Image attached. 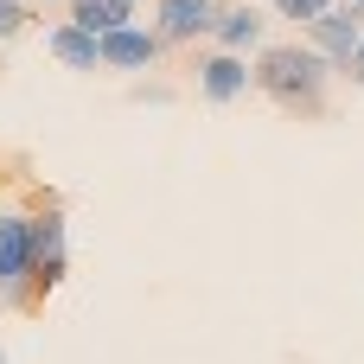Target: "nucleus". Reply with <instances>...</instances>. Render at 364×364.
<instances>
[{
    "mask_svg": "<svg viewBox=\"0 0 364 364\" xmlns=\"http://www.w3.org/2000/svg\"><path fill=\"white\" fill-rule=\"evenodd\" d=\"M333 77H339L333 58L314 51L307 38H294V45H262V51H256V90H262L275 109L301 115V122H314V115L326 109V83H333Z\"/></svg>",
    "mask_w": 364,
    "mask_h": 364,
    "instance_id": "f257e3e1",
    "label": "nucleus"
},
{
    "mask_svg": "<svg viewBox=\"0 0 364 364\" xmlns=\"http://www.w3.org/2000/svg\"><path fill=\"white\" fill-rule=\"evenodd\" d=\"M38 288V243H32V218L0 211V307H19Z\"/></svg>",
    "mask_w": 364,
    "mask_h": 364,
    "instance_id": "f03ea898",
    "label": "nucleus"
},
{
    "mask_svg": "<svg viewBox=\"0 0 364 364\" xmlns=\"http://www.w3.org/2000/svg\"><path fill=\"white\" fill-rule=\"evenodd\" d=\"M301 32H307V45H314V51H326V58H333V70H352V58H358V45H364V6L339 0L333 13L307 19Z\"/></svg>",
    "mask_w": 364,
    "mask_h": 364,
    "instance_id": "7ed1b4c3",
    "label": "nucleus"
},
{
    "mask_svg": "<svg viewBox=\"0 0 364 364\" xmlns=\"http://www.w3.org/2000/svg\"><path fill=\"white\" fill-rule=\"evenodd\" d=\"M250 90H256V64H250L243 51H224V45H218V51L198 58V96H205V102L230 109V102L250 96Z\"/></svg>",
    "mask_w": 364,
    "mask_h": 364,
    "instance_id": "20e7f679",
    "label": "nucleus"
},
{
    "mask_svg": "<svg viewBox=\"0 0 364 364\" xmlns=\"http://www.w3.org/2000/svg\"><path fill=\"white\" fill-rule=\"evenodd\" d=\"M32 243H38V294L64 288V275H70V218L58 205H45L32 218Z\"/></svg>",
    "mask_w": 364,
    "mask_h": 364,
    "instance_id": "39448f33",
    "label": "nucleus"
},
{
    "mask_svg": "<svg viewBox=\"0 0 364 364\" xmlns=\"http://www.w3.org/2000/svg\"><path fill=\"white\" fill-rule=\"evenodd\" d=\"M160 51H166L160 26H141V19H134V26L102 32V70H154Z\"/></svg>",
    "mask_w": 364,
    "mask_h": 364,
    "instance_id": "423d86ee",
    "label": "nucleus"
},
{
    "mask_svg": "<svg viewBox=\"0 0 364 364\" xmlns=\"http://www.w3.org/2000/svg\"><path fill=\"white\" fill-rule=\"evenodd\" d=\"M218 13H224L218 0H154V26L166 45H192V38L218 32Z\"/></svg>",
    "mask_w": 364,
    "mask_h": 364,
    "instance_id": "0eeeda50",
    "label": "nucleus"
},
{
    "mask_svg": "<svg viewBox=\"0 0 364 364\" xmlns=\"http://www.w3.org/2000/svg\"><path fill=\"white\" fill-rule=\"evenodd\" d=\"M45 51L64 64V70H102V32L77 26V19H58L45 32Z\"/></svg>",
    "mask_w": 364,
    "mask_h": 364,
    "instance_id": "6e6552de",
    "label": "nucleus"
},
{
    "mask_svg": "<svg viewBox=\"0 0 364 364\" xmlns=\"http://www.w3.org/2000/svg\"><path fill=\"white\" fill-rule=\"evenodd\" d=\"M262 26H269L262 6L243 0V6H224V13H218V32H211V38H218L224 51H243V58H250V51H262Z\"/></svg>",
    "mask_w": 364,
    "mask_h": 364,
    "instance_id": "1a4fd4ad",
    "label": "nucleus"
},
{
    "mask_svg": "<svg viewBox=\"0 0 364 364\" xmlns=\"http://www.w3.org/2000/svg\"><path fill=\"white\" fill-rule=\"evenodd\" d=\"M70 19L90 26V32H115V26L141 19V0H70Z\"/></svg>",
    "mask_w": 364,
    "mask_h": 364,
    "instance_id": "9d476101",
    "label": "nucleus"
},
{
    "mask_svg": "<svg viewBox=\"0 0 364 364\" xmlns=\"http://www.w3.org/2000/svg\"><path fill=\"white\" fill-rule=\"evenodd\" d=\"M269 6H275V19H294V26H307V19L333 13L339 0H269Z\"/></svg>",
    "mask_w": 364,
    "mask_h": 364,
    "instance_id": "9b49d317",
    "label": "nucleus"
},
{
    "mask_svg": "<svg viewBox=\"0 0 364 364\" xmlns=\"http://www.w3.org/2000/svg\"><path fill=\"white\" fill-rule=\"evenodd\" d=\"M32 26V0H0V45H13Z\"/></svg>",
    "mask_w": 364,
    "mask_h": 364,
    "instance_id": "f8f14e48",
    "label": "nucleus"
},
{
    "mask_svg": "<svg viewBox=\"0 0 364 364\" xmlns=\"http://www.w3.org/2000/svg\"><path fill=\"white\" fill-rule=\"evenodd\" d=\"M352 83H364V45H358V58H352V70H346Z\"/></svg>",
    "mask_w": 364,
    "mask_h": 364,
    "instance_id": "ddd939ff",
    "label": "nucleus"
},
{
    "mask_svg": "<svg viewBox=\"0 0 364 364\" xmlns=\"http://www.w3.org/2000/svg\"><path fill=\"white\" fill-rule=\"evenodd\" d=\"M352 6H364V0H352Z\"/></svg>",
    "mask_w": 364,
    "mask_h": 364,
    "instance_id": "4468645a",
    "label": "nucleus"
},
{
    "mask_svg": "<svg viewBox=\"0 0 364 364\" xmlns=\"http://www.w3.org/2000/svg\"><path fill=\"white\" fill-rule=\"evenodd\" d=\"M0 364H6V352H0Z\"/></svg>",
    "mask_w": 364,
    "mask_h": 364,
    "instance_id": "2eb2a0df",
    "label": "nucleus"
}]
</instances>
